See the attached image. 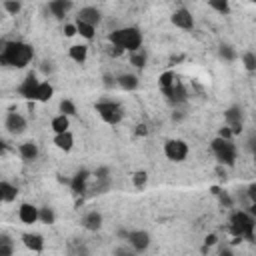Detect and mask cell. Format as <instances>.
<instances>
[{
    "instance_id": "1",
    "label": "cell",
    "mask_w": 256,
    "mask_h": 256,
    "mask_svg": "<svg viewBox=\"0 0 256 256\" xmlns=\"http://www.w3.org/2000/svg\"><path fill=\"white\" fill-rule=\"evenodd\" d=\"M32 58H34V48L22 40L4 42L0 52V64L12 66V68H26Z\"/></svg>"
},
{
    "instance_id": "2",
    "label": "cell",
    "mask_w": 256,
    "mask_h": 256,
    "mask_svg": "<svg viewBox=\"0 0 256 256\" xmlns=\"http://www.w3.org/2000/svg\"><path fill=\"white\" fill-rule=\"evenodd\" d=\"M108 40L112 42V46L122 48L124 52H136L142 48V32L136 26H124V28H116L108 34Z\"/></svg>"
},
{
    "instance_id": "3",
    "label": "cell",
    "mask_w": 256,
    "mask_h": 256,
    "mask_svg": "<svg viewBox=\"0 0 256 256\" xmlns=\"http://www.w3.org/2000/svg\"><path fill=\"white\" fill-rule=\"evenodd\" d=\"M254 228H256V220L252 218L250 212L238 210L230 216V232L236 238H248L254 240Z\"/></svg>"
},
{
    "instance_id": "4",
    "label": "cell",
    "mask_w": 256,
    "mask_h": 256,
    "mask_svg": "<svg viewBox=\"0 0 256 256\" xmlns=\"http://www.w3.org/2000/svg\"><path fill=\"white\" fill-rule=\"evenodd\" d=\"M210 148H212L216 160L220 162V166H234L238 150H236V144L232 140H224V138H218L216 136L210 142Z\"/></svg>"
},
{
    "instance_id": "5",
    "label": "cell",
    "mask_w": 256,
    "mask_h": 256,
    "mask_svg": "<svg viewBox=\"0 0 256 256\" xmlns=\"http://www.w3.org/2000/svg\"><path fill=\"white\" fill-rule=\"evenodd\" d=\"M94 108H96L98 116H100L106 124H110V126L120 124L122 118H124V110H122V106H120L118 102H114V100H100V102H96Z\"/></svg>"
},
{
    "instance_id": "6",
    "label": "cell",
    "mask_w": 256,
    "mask_h": 256,
    "mask_svg": "<svg viewBox=\"0 0 256 256\" xmlns=\"http://www.w3.org/2000/svg\"><path fill=\"white\" fill-rule=\"evenodd\" d=\"M118 234L122 238H126L128 240V246L134 248L136 252H144L150 246V234L144 232V230H120Z\"/></svg>"
},
{
    "instance_id": "7",
    "label": "cell",
    "mask_w": 256,
    "mask_h": 256,
    "mask_svg": "<svg viewBox=\"0 0 256 256\" xmlns=\"http://www.w3.org/2000/svg\"><path fill=\"white\" fill-rule=\"evenodd\" d=\"M164 154L168 160L172 162H182L186 156H188V144L180 138H172V140H166L164 144Z\"/></svg>"
},
{
    "instance_id": "8",
    "label": "cell",
    "mask_w": 256,
    "mask_h": 256,
    "mask_svg": "<svg viewBox=\"0 0 256 256\" xmlns=\"http://www.w3.org/2000/svg\"><path fill=\"white\" fill-rule=\"evenodd\" d=\"M224 122L226 126L232 130V134H240L242 132V126H244V112L240 106H230L226 112H224Z\"/></svg>"
},
{
    "instance_id": "9",
    "label": "cell",
    "mask_w": 256,
    "mask_h": 256,
    "mask_svg": "<svg viewBox=\"0 0 256 256\" xmlns=\"http://www.w3.org/2000/svg\"><path fill=\"white\" fill-rule=\"evenodd\" d=\"M38 86H40V80L36 78L34 72H28L26 78L18 84V94L26 100H36V92H38Z\"/></svg>"
},
{
    "instance_id": "10",
    "label": "cell",
    "mask_w": 256,
    "mask_h": 256,
    "mask_svg": "<svg viewBox=\"0 0 256 256\" xmlns=\"http://www.w3.org/2000/svg\"><path fill=\"white\" fill-rule=\"evenodd\" d=\"M4 126H6V130L10 134L18 136V134H22L26 130V118L22 114H18V112H8L6 120H4Z\"/></svg>"
},
{
    "instance_id": "11",
    "label": "cell",
    "mask_w": 256,
    "mask_h": 256,
    "mask_svg": "<svg viewBox=\"0 0 256 256\" xmlns=\"http://www.w3.org/2000/svg\"><path fill=\"white\" fill-rule=\"evenodd\" d=\"M172 24L174 26H178V28H182V30H190V28H194V16H192V12L188 10V8H178V10H174V14H172Z\"/></svg>"
},
{
    "instance_id": "12",
    "label": "cell",
    "mask_w": 256,
    "mask_h": 256,
    "mask_svg": "<svg viewBox=\"0 0 256 256\" xmlns=\"http://www.w3.org/2000/svg\"><path fill=\"white\" fill-rule=\"evenodd\" d=\"M18 218H20V222H24V224H34V222L40 220V208H36V206L30 204V202H24V204H20V208H18Z\"/></svg>"
},
{
    "instance_id": "13",
    "label": "cell",
    "mask_w": 256,
    "mask_h": 256,
    "mask_svg": "<svg viewBox=\"0 0 256 256\" xmlns=\"http://www.w3.org/2000/svg\"><path fill=\"white\" fill-rule=\"evenodd\" d=\"M100 18H102V14H100V10L96 6H84V8L78 10V16H76V20L86 22L90 26H96L100 22Z\"/></svg>"
},
{
    "instance_id": "14",
    "label": "cell",
    "mask_w": 256,
    "mask_h": 256,
    "mask_svg": "<svg viewBox=\"0 0 256 256\" xmlns=\"http://www.w3.org/2000/svg\"><path fill=\"white\" fill-rule=\"evenodd\" d=\"M88 178H90V172L88 170H78L74 176H72V180H70V188H72V192L74 194H84L86 192V188H88Z\"/></svg>"
},
{
    "instance_id": "15",
    "label": "cell",
    "mask_w": 256,
    "mask_h": 256,
    "mask_svg": "<svg viewBox=\"0 0 256 256\" xmlns=\"http://www.w3.org/2000/svg\"><path fill=\"white\" fill-rule=\"evenodd\" d=\"M22 244L32 252H42L44 250V238H42V234H36V232L22 234Z\"/></svg>"
},
{
    "instance_id": "16",
    "label": "cell",
    "mask_w": 256,
    "mask_h": 256,
    "mask_svg": "<svg viewBox=\"0 0 256 256\" xmlns=\"http://www.w3.org/2000/svg\"><path fill=\"white\" fill-rule=\"evenodd\" d=\"M162 92H164V96L168 98L170 104H180V102L186 100V90H184V86L180 82H176L174 86H170V88H166Z\"/></svg>"
},
{
    "instance_id": "17",
    "label": "cell",
    "mask_w": 256,
    "mask_h": 256,
    "mask_svg": "<svg viewBox=\"0 0 256 256\" xmlns=\"http://www.w3.org/2000/svg\"><path fill=\"white\" fill-rule=\"evenodd\" d=\"M102 222H104V220H102V214L96 212V210L86 212L84 218H82V226H84L86 230H92V232L100 230V228H102Z\"/></svg>"
},
{
    "instance_id": "18",
    "label": "cell",
    "mask_w": 256,
    "mask_h": 256,
    "mask_svg": "<svg viewBox=\"0 0 256 256\" xmlns=\"http://www.w3.org/2000/svg\"><path fill=\"white\" fill-rule=\"evenodd\" d=\"M38 152H40V150H38V144L32 142V140H28V142H24V144L18 146V154H20V158L26 160V162L36 160V158H38Z\"/></svg>"
},
{
    "instance_id": "19",
    "label": "cell",
    "mask_w": 256,
    "mask_h": 256,
    "mask_svg": "<svg viewBox=\"0 0 256 256\" xmlns=\"http://www.w3.org/2000/svg\"><path fill=\"white\" fill-rule=\"evenodd\" d=\"M116 84H118V88H122V90H126V92H132V90L138 88L140 80H138L136 74H128V72H126V74L116 76Z\"/></svg>"
},
{
    "instance_id": "20",
    "label": "cell",
    "mask_w": 256,
    "mask_h": 256,
    "mask_svg": "<svg viewBox=\"0 0 256 256\" xmlns=\"http://www.w3.org/2000/svg\"><path fill=\"white\" fill-rule=\"evenodd\" d=\"M68 56L76 62V64H84L88 58V46L86 44H72L68 48Z\"/></svg>"
},
{
    "instance_id": "21",
    "label": "cell",
    "mask_w": 256,
    "mask_h": 256,
    "mask_svg": "<svg viewBox=\"0 0 256 256\" xmlns=\"http://www.w3.org/2000/svg\"><path fill=\"white\" fill-rule=\"evenodd\" d=\"M16 196H18V188L14 184H10L8 180H2L0 182V198H2V202L10 204V202L16 200Z\"/></svg>"
},
{
    "instance_id": "22",
    "label": "cell",
    "mask_w": 256,
    "mask_h": 256,
    "mask_svg": "<svg viewBox=\"0 0 256 256\" xmlns=\"http://www.w3.org/2000/svg\"><path fill=\"white\" fill-rule=\"evenodd\" d=\"M70 8H72V2H70V0H52V2L48 4V10H50L56 18H64Z\"/></svg>"
},
{
    "instance_id": "23",
    "label": "cell",
    "mask_w": 256,
    "mask_h": 256,
    "mask_svg": "<svg viewBox=\"0 0 256 256\" xmlns=\"http://www.w3.org/2000/svg\"><path fill=\"white\" fill-rule=\"evenodd\" d=\"M54 146H56L58 150L70 152L72 146H74V136H72V132L68 130V132H64V134H56V136H54Z\"/></svg>"
},
{
    "instance_id": "24",
    "label": "cell",
    "mask_w": 256,
    "mask_h": 256,
    "mask_svg": "<svg viewBox=\"0 0 256 256\" xmlns=\"http://www.w3.org/2000/svg\"><path fill=\"white\" fill-rule=\"evenodd\" d=\"M128 60H130V64H132L134 68L144 70V66H146V62H148V50H146V48H140V50H136V52H130V54H128Z\"/></svg>"
},
{
    "instance_id": "25",
    "label": "cell",
    "mask_w": 256,
    "mask_h": 256,
    "mask_svg": "<svg viewBox=\"0 0 256 256\" xmlns=\"http://www.w3.org/2000/svg\"><path fill=\"white\" fill-rule=\"evenodd\" d=\"M50 126H52V130H54V134H64V132H68V128H70V118L64 116V114H58V116L52 118Z\"/></svg>"
},
{
    "instance_id": "26",
    "label": "cell",
    "mask_w": 256,
    "mask_h": 256,
    "mask_svg": "<svg viewBox=\"0 0 256 256\" xmlns=\"http://www.w3.org/2000/svg\"><path fill=\"white\" fill-rule=\"evenodd\" d=\"M54 96V88L50 82H40L38 92H36V102H48Z\"/></svg>"
},
{
    "instance_id": "27",
    "label": "cell",
    "mask_w": 256,
    "mask_h": 256,
    "mask_svg": "<svg viewBox=\"0 0 256 256\" xmlns=\"http://www.w3.org/2000/svg\"><path fill=\"white\" fill-rule=\"evenodd\" d=\"M0 256H14V242L8 234H0Z\"/></svg>"
},
{
    "instance_id": "28",
    "label": "cell",
    "mask_w": 256,
    "mask_h": 256,
    "mask_svg": "<svg viewBox=\"0 0 256 256\" xmlns=\"http://www.w3.org/2000/svg\"><path fill=\"white\" fill-rule=\"evenodd\" d=\"M74 24H76V30H78V34H80L82 38H86V40H92V38H94V34H96V26H90V24L80 22V20H76Z\"/></svg>"
},
{
    "instance_id": "29",
    "label": "cell",
    "mask_w": 256,
    "mask_h": 256,
    "mask_svg": "<svg viewBox=\"0 0 256 256\" xmlns=\"http://www.w3.org/2000/svg\"><path fill=\"white\" fill-rule=\"evenodd\" d=\"M176 82H178V78H176V74H174L172 70L162 72V74H160V78H158V84H160V88H162V90H166V88L174 86Z\"/></svg>"
},
{
    "instance_id": "30",
    "label": "cell",
    "mask_w": 256,
    "mask_h": 256,
    "mask_svg": "<svg viewBox=\"0 0 256 256\" xmlns=\"http://www.w3.org/2000/svg\"><path fill=\"white\" fill-rule=\"evenodd\" d=\"M132 184H134V188L142 190V188L148 184V172H146V170H136V172L132 174Z\"/></svg>"
},
{
    "instance_id": "31",
    "label": "cell",
    "mask_w": 256,
    "mask_h": 256,
    "mask_svg": "<svg viewBox=\"0 0 256 256\" xmlns=\"http://www.w3.org/2000/svg\"><path fill=\"white\" fill-rule=\"evenodd\" d=\"M212 194L220 200V204L224 206V208H230L232 206V198L228 196V192H224V190H220L218 186H212Z\"/></svg>"
},
{
    "instance_id": "32",
    "label": "cell",
    "mask_w": 256,
    "mask_h": 256,
    "mask_svg": "<svg viewBox=\"0 0 256 256\" xmlns=\"http://www.w3.org/2000/svg\"><path fill=\"white\" fill-rule=\"evenodd\" d=\"M218 54H220V58L226 60V62H232V60L236 58V50H234L230 44H222V46L218 48Z\"/></svg>"
},
{
    "instance_id": "33",
    "label": "cell",
    "mask_w": 256,
    "mask_h": 256,
    "mask_svg": "<svg viewBox=\"0 0 256 256\" xmlns=\"http://www.w3.org/2000/svg\"><path fill=\"white\" fill-rule=\"evenodd\" d=\"M54 220H56L54 210H52L50 206H42V208H40V222H42V224H54Z\"/></svg>"
},
{
    "instance_id": "34",
    "label": "cell",
    "mask_w": 256,
    "mask_h": 256,
    "mask_svg": "<svg viewBox=\"0 0 256 256\" xmlns=\"http://www.w3.org/2000/svg\"><path fill=\"white\" fill-rule=\"evenodd\" d=\"M242 64L248 72H256V54L254 52H244L242 54Z\"/></svg>"
},
{
    "instance_id": "35",
    "label": "cell",
    "mask_w": 256,
    "mask_h": 256,
    "mask_svg": "<svg viewBox=\"0 0 256 256\" xmlns=\"http://www.w3.org/2000/svg\"><path fill=\"white\" fill-rule=\"evenodd\" d=\"M2 8H4L8 14L16 16V14L22 10V2H18V0H4V2H2Z\"/></svg>"
},
{
    "instance_id": "36",
    "label": "cell",
    "mask_w": 256,
    "mask_h": 256,
    "mask_svg": "<svg viewBox=\"0 0 256 256\" xmlns=\"http://www.w3.org/2000/svg\"><path fill=\"white\" fill-rule=\"evenodd\" d=\"M208 4H210L212 10H216V12H220V14H230V4H228V0H210Z\"/></svg>"
},
{
    "instance_id": "37",
    "label": "cell",
    "mask_w": 256,
    "mask_h": 256,
    "mask_svg": "<svg viewBox=\"0 0 256 256\" xmlns=\"http://www.w3.org/2000/svg\"><path fill=\"white\" fill-rule=\"evenodd\" d=\"M60 114H64V116H74L76 114V106H74V102L72 100H68V98H64L62 102H60Z\"/></svg>"
},
{
    "instance_id": "38",
    "label": "cell",
    "mask_w": 256,
    "mask_h": 256,
    "mask_svg": "<svg viewBox=\"0 0 256 256\" xmlns=\"http://www.w3.org/2000/svg\"><path fill=\"white\" fill-rule=\"evenodd\" d=\"M110 180H96V184H94V188H92V194H104V192H108L110 190Z\"/></svg>"
},
{
    "instance_id": "39",
    "label": "cell",
    "mask_w": 256,
    "mask_h": 256,
    "mask_svg": "<svg viewBox=\"0 0 256 256\" xmlns=\"http://www.w3.org/2000/svg\"><path fill=\"white\" fill-rule=\"evenodd\" d=\"M94 178L96 180H110V168L108 166H100L94 170Z\"/></svg>"
},
{
    "instance_id": "40",
    "label": "cell",
    "mask_w": 256,
    "mask_h": 256,
    "mask_svg": "<svg viewBox=\"0 0 256 256\" xmlns=\"http://www.w3.org/2000/svg\"><path fill=\"white\" fill-rule=\"evenodd\" d=\"M114 256H138V252L128 246H118V248H114Z\"/></svg>"
},
{
    "instance_id": "41",
    "label": "cell",
    "mask_w": 256,
    "mask_h": 256,
    "mask_svg": "<svg viewBox=\"0 0 256 256\" xmlns=\"http://www.w3.org/2000/svg\"><path fill=\"white\" fill-rule=\"evenodd\" d=\"M246 148L256 156V132H252V134L248 136V140H246Z\"/></svg>"
},
{
    "instance_id": "42",
    "label": "cell",
    "mask_w": 256,
    "mask_h": 256,
    "mask_svg": "<svg viewBox=\"0 0 256 256\" xmlns=\"http://www.w3.org/2000/svg\"><path fill=\"white\" fill-rule=\"evenodd\" d=\"M218 138H224V140H232V138H234V134H232V130H230L228 126H222V128L218 130Z\"/></svg>"
},
{
    "instance_id": "43",
    "label": "cell",
    "mask_w": 256,
    "mask_h": 256,
    "mask_svg": "<svg viewBox=\"0 0 256 256\" xmlns=\"http://www.w3.org/2000/svg\"><path fill=\"white\" fill-rule=\"evenodd\" d=\"M76 34H78L76 24H64V36H66V38H72V36H76Z\"/></svg>"
},
{
    "instance_id": "44",
    "label": "cell",
    "mask_w": 256,
    "mask_h": 256,
    "mask_svg": "<svg viewBox=\"0 0 256 256\" xmlns=\"http://www.w3.org/2000/svg\"><path fill=\"white\" fill-rule=\"evenodd\" d=\"M104 86H106V88L118 86V84H116V78H114V76H110V74H104Z\"/></svg>"
},
{
    "instance_id": "45",
    "label": "cell",
    "mask_w": 256,
    "mask_h": 256,
    "mask_svg": "<svg viewBox=\"0 0 256 256\" xmlns=\"http://www.w3.org/2000/svg\"><path fill=\"white\" fill-rule=\"evenodd\" d=\"M134 134H136V136H146V134H148L146 124H138V126H136V130H134Z\"/></svg>"
},
{
    "instance_id": "46",
    "label": "cell",
    "mask_w": 256,
    "mask_h": 256,
    "mask_svg": "<svg viewBox=\"0 0 256 256\" xmlns=\"http://www.w3.org/2000/svg\"><path fill=\"white\" fill-rule=\"evenodd\" d=\"M248 198H250V204L256 202V184H250L248 186Z\"/></svg>"
},
{
    "instance_id": "47",
    "label": "cell",
    "mask_w": 256,
    "mask_h": 256,
    "mask_svg": "<svg viewBox=\"0 0 256 256\" xmlns=\"http://www.w3.org/2000/svg\"><path fill=\"white\" fill-rule=\"evenodd\" d=\"M40 70H42L44 74H50V72H52V62L44 60V62H42V66H40Z\"/></svg>"
},
{
    "instance_id": "48",
    "label": "cell",
    "mask_w": 256,
    "mask_h": 256,
    "mask_svg": "<svg viewBox=\"0 0 256 256\" xmlns=\"http://www.w3.org/2000/svg\"><path fill=\"white\" fill-rule=\"evenodd\" d=\"M204 242H206V246H212V244H216V234H208Z\"/></svg>"
},
{
    "instance_id": "49",
    "label": "cell",
    "mask_w": 256,
    "mask_h": 256,
    "mask_svg": "<svg viewBox=\"0 0 256 256\" xmlns=\"http://www.w3.org/2000/svg\"><path fill=\"white\" fill-rule=\"evenodd\" d=\"M218 256H234V252H232L230 248H222V250L218 252Z\"/></svg>"
},
{
    "instance_id": "50",
    "label": "cell",
    "mask_w": 256,
    "mask_h": 256,
    "mask_svg": "<svg viewBox=\"0 0 256 256\" xmlns=\"http://www.w3.org/2000/svg\"><path fill=\"white\" fill-rule=\"evenodd\" d=\"M182 118H184V114H182V112H174V114H172V120H174V122H180Z\"/></svg>"
},
{
    "instance_id": "51",
    "label": "cell",
    "mask_w": 256,
    "mask_h": 256,
    "mask_svg": "<svg viewBox=\"0 0 256 256\" xmlns=\"http://www.w3.org/2000/svg\"><path fill=\"white\" fill-rule=\"evenodd\" d=\"M250 214H252V218L256 220V202H252V204H250Z\"/></svg>"
}]
</instances>
